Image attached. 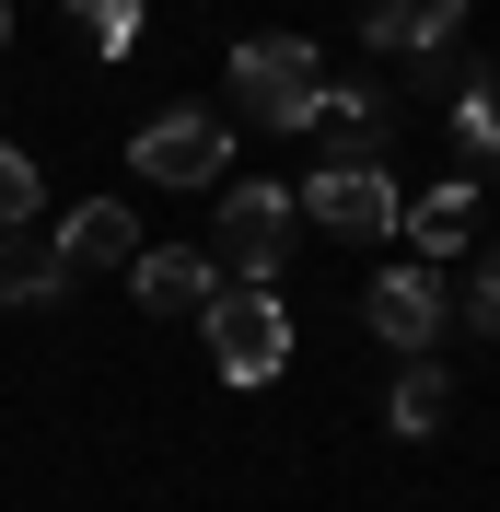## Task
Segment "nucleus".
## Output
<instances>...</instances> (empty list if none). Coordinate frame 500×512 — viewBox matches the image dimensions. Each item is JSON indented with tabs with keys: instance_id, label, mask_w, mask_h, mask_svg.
I'll list each match as a JSON object with an SVG mask.
<instances>
[{
	"instance_id": "f257e3e1",
	"label": "nucleus",
	"mask_w": 500,
	"mask_h": 512,
	"mask_svg": "<svg viewBox=\"0 0 500 512\" xmlns=\"http://www.w3.org/2000/svg\"><path fill=\"white\" fill-rule=\"evenodd\" d=\"M314 94H326L314 35H245V47H233V105H245V128H314Z\"/></svg>"
},
{
	"instance_id": "f03ea898",
	"label": "nucleus",
	"mask_w": 500,
	"mask_h": 512,
	"mask_svg": "<svg viewBox=\"0 0 500 512\" xmlns=\"http://www.w3.org/2000/svg\"><path fill=\"white\" fill-rule=\"evenodd\" d=\"M198 326H210L221 384H268V373L291 361V315H280V291H268V280H221Z\"/></svg>"
},
{
	"instance_id": "7ed1b4c3",
	"label": "nucleus",
	"mask_w": 500,
	"mask_h": 512,
	"mask_svg": "<svg viewBox=\"0 0 500 512\" xmlns=\"http://www.w3.org/2000/svg\"><path fill=\"white\" fill-rule=\"evenodd\" d=\"M291 233H303V198H291V187H233V198H221V256H210V268H233V280H280Z\"/></svg>"
},
{
	"instance_id": "20e7f679",
	"label": "nucleus",
	"mask_w": 500,
	"mask_h": 512,
	"mask_svg": "<svg viewBox=\"0 0 500 512\" xmlns=\"http://www.w3.org/2000/svg\"><path fill=\"white\" fill-rule=\"evenodd\" d=\"M303 222L338 233V245H384V233L407 222V198L384 187V163H326V175L303 187Z\"/></svg>"
},
{
	"instance_id": "39448f33",
	"label": "nucleus",
	"mask_w": 500,
	"mask_h": 512,
	"mask_svg": "<svg viewBox=\"0 0 500 512\" xmlns=\"http://www.w3.org/2000/svg\"><path fill=\"white\" fill-rule=\"evenodd\" d=\"M221 140H233V128H221L210 105H163V117L128 140V163H140L152 187H210V175H221Z\"/></svg>"
},
{
	"instance_id": "423d86ee",
	"label": "nucleus",
	"mask_w": 500,
	"mask_h": 512,
	"mask_svg": "<svg viewBox=\"0 0 500 512\" xmlns=\"http://www.w3.org/2000/svg\"><path fill=\"white\" fill-rule=\"evenodd\" d=\"M59 268L70 280H105V268H140V222H128V198H82L59 222Z\"/></svg>"
},
{
	"instance_id": "0eeeda50",
	"label": "nucleus",
	"mask_w": 500,
	"mask_h": 512,
	"mask_svg": "<svg viewBox=\"0 0 500 512\" xmlns=\"http://www.w3.org/2000/svg\"><path fill=\"white\" fill-rule=\"evenodd\" d=\"M361 315H373V338H384V350L431 361V338H442V280H419V268H384Z\"/></svg>"
},
{
	"instance_id": "6e6552de",
	"label": "nucleus",
	"mask_w": 500,
	"mask_h": 512,
	"mask_svg": "<svg viewBox=\"0 0 500 512\" xmlns=\"http://www.w3.org/2000/svg\"><path fill=\"white\" fill-rule=\"evenodd\" d=\"M128 291H140V315H210L221 268H210V256H187V245H152L140 268H128Z\"/></svg>"
},
{
	"instance_id": "1a4fd4ad",
	"label": "nucleus",
	"mask_w": 500,
	"mask_h": 512,
	"mask_svg": "<svg viewBox=\"0 0 500 512\" xmlns=\"http://www.w3.org/2000/svg\"><path fill=\"white\" fill-rule=\"evenodd\" d=\"M454 24H466V0H361V35L384 59H431Z\"/></svg>"
},
{
	"instance_id": "9d476101",
	"label": "nucleus",
	"mask_w": 500,
	"mask_h": 512,
	"mask_svg": "<svg viewBox=\"0 0 500 512\" xmlns=\"http://www.w3.org/2000/svg\"><path fill=\"white\" fill-rule=\"evenodd\" d=\"M314 140H326V163H373L384 105L361 94V82H326V94H314Z\"/></svg>"
},
{
	"instance_id": "9b49d317",
	"label": "nucleus",
	"mask_w": 500,
	"mask_h": 512,
	"mask_svg": "<svg viewBox=\"0 0 500 512\" xmlns=\"http://www.w3.org/2000/svg\"><path fill=\"white\" fill-rule=\"evenodd\" d=\"M407 245H419V256H466L477 245V187H466V175H454V187H431V198H407Z\"/></svg>"
},
{
	"instance_id": "f8f14e48",
	"label": "nucleus",
	"mask_w": 500,
	"mask_h": 512,
	"mask_svg": "<svg viewBox=\"0 0 500 512\" xmlns=\"http://www.w3.org/2000/svg\"><path fill=\"white\" fill-rule=\"evenodd\" d=\"M384 419H396V443H431L442 419H454V373H442V361H407L396 396H384Z\"/></svg>"
},
{
	"instance_id": "ddd939ff",
	"label": "nucleus",
	"mask_w": 500,
	"mask_h": 512,
	"mask_svg": "<svg viewBox=\"0 0 500 512\" xmlns=\"http://www.w3.org/2000/svg\"><path fill=\"white\" fill-rule=\"evenodd\" d=\"M59 291H70L59 245H35V222H12V245H0V303H59Z\"/></svg>"
},
{
	"instance_id": "4468645a",
	"label": "nucleus",
	"mask_w": 500,
	"mask_h": 512,
	"mask_svg": "<svg viewBox=\"0 0 500 512\" xmlns=\"http://www.w3.org/2000/svg\"><path fill=\"white\" fill-rule=\"evenodd\" d=\"M454 140H466V163H500V82H466L454 94Z\"/></svg>"
},
{
	"instance_id": "2eb2a0df",
	"label": "nucleus",
	"mask_w": 500,
	"mask_h": 512,
	"mask_svg": "<svg viewBox=\"0 0 500 512\" xmlns=\"http://www.w3.org/2000/svg\"><path fill=\"white\" fill-rule=\"evenodd\" d=\"M70 24L94 35V59H128L140 47V0H70Z\"/></svg>"
},
{
	"instance_id": "dca6fc26",
	"label": "nucleus",
	"mask_w": 500,
	"mask_h": 512,
	"mask_svg": "<svg viewBox=\"0 0 500 512\" xmlns=\"http://www.w3.org/2000/svg\"><path fill=\"white\" fill-rule=\"evenodd\" d=\"M466 326L500 338V245H477V268H466Z\"/></svg>"
},
{
	"instance_id": "f3484780",
	"label": "nucleus",
	"mask_w": 500,
	"mask_h": 512,
	"mask_svg": "<svg viewBox=\"0 0 500 512\" xmlns=\"http://www.w3.org/2000/svg\"><path fill=\"white\" fill-rule=\"evenodd\" d=\"M12 222H35V163L24 152H0V233Z\"/></svg>"
},
{
	"instance_id": "a211bd4d",
	"label": "nucleus",
	"mask_w": 500,
	"mask_h": 512,
	"mask_svg": "<svg viewBox=\"0 0 500 512\" xmlns=\"http://www.w3.org/2000/svg\"><path fill=\"white\" fill-rule=\"evenodd\" d=\"M0 35H12V0H0Z\"/></svg>"
}]
</instances>
